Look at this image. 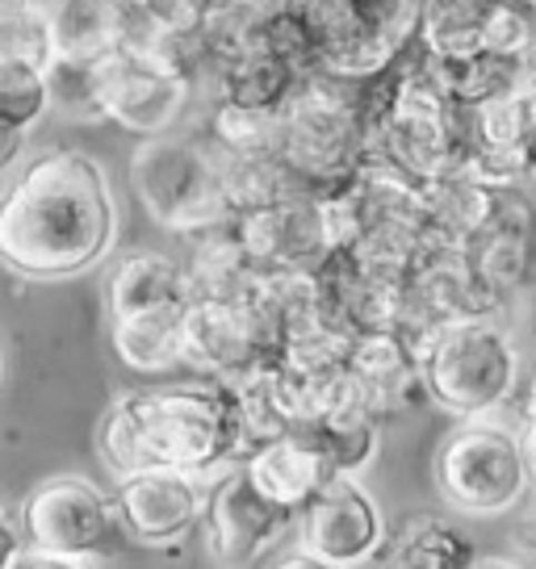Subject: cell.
<instances>
[{"label":"cell","instance_id":"38","mask_svg":"<svg viewBox=\"0 0 536 569\" xmlns=\"http://www.w3.org/2000/svg\"><path fill=\"white\" fill-rule=\"evenodd\" d=\"M519 89H536V34L533 42H528V51L519 54Z\"/></svg>","mask_w":536,"mask_h":569},{"label":"cell","instance_id":"19","mask_svg":"<svg viewBox=\"0 0 536 569\" xmlns=\"http://www.w3.org/2000/svg\"><path fill=\"white\" fill-rule=\"evenodd\" d=\"M469 260H474L478 277L490 284V293L499 302H507L519 284L528 281V268H533V210H528L524 197H516V189L507 197L499 222L469 248Z\"/></svg>","mask_w":536,"mask_h":569},{"label":"cell","instance_id":"26","mask_svg":"<svg viewBox=\"0 0 536 569\" xmlns=\"http://www.w3.org/2000/svg\"><path fill=\"white\" fill-rule=\"evenodd\" d=\"M222 189L235 218L277 206L294 193H310L281 156H227V151H222Z\"/></svg>","mask_w":536,"mask_h":569},{"label":"cell","instance_id":"18","mask_svg":"<svg viewBox=\"0 0 536 569\" xmlns=\"http://www.w3.org/2000/svg\"><path fill=\"white\" fill-rule=\"evenodd\" d=\"M239 465L248 469V478L256 481L272 502H281L294 516L302 511L310 498L319 495L322 481L336 478V469L327 465V457L315 452L310 445H302L298 436H277V440H268V445L251 448Z\"/></svg>","mask_w":536,"mask_h":569},{"label":"cell","instance_id":"16","mask_svg":"<svg viewBox=\"0 0 536 569\" xmlns=\"http://www.w3.org/2000/svg\"><path fill=\"white\" fill-rule=\"evenodd\" d=\"M130 0H59L51 13L54 63L89 68L106 54L122 51L130 34Z\"/></svg>","mask_w":536,"mask_h":569},{"label":"cell","instance_id":"21","mask_svg":"<svg viewBox=\"0 0 536 569\" xmlns=\"http://www.w3.org/2000/svg\"><path fill=\"white\" fill-rule=\"evenodd\" d=\"M193 256L185 264V281H189V302H206V298H248L260 268L239 243L235 222L215 227V231L193 234Z\"/></svg>","mask_w":536,"mask_h":569},{"label":"cell","instance_id":"14","mask_svg":"<svg viewBox=\"0 0 536 569\" xmlns=\"http://www.w3.org/2000/svg\"><path fill=\"white\" fill-rule=\"evenodd\" d=\"M235 234L260 272L272 268H319L331 256L319 193H294L277 206L235 218Z\"/></svg>","mask_w":536,"mask_h":569},{"label":"cell","instance_id":"40","mask_svg":"<svg viewBox=\"0 0 536 569\" xmlns=\"http://www.w3.org/2000/svg\"><path fill=\"white\" fill-rule=\"evenodd\" d=\"M524 423H536V369L528 377V393H524Z\"/></svg>","mask_w":536,"mask_h":569},{"label":"cell","instance_id":"22","mask_svg":"<svg viewBox=\"0 0 536 569\" xmlns=\"http://www.w3.org/2000/svg\"><path fill=\"white\" fill-rule=\"evenodd\" d=\"M478 545L445 516H411L381 549V569H474Z\"/></svg>","mask_w":536,"mask_h":569},{"label":"cell","instance_id":"17","mask_svg":"<svg viewBox=\"0 0 536 569\" xmlns=\"http://www.w3.org/2000/svg\"><path fill=\"white\" fill-rule=\"evenodd\" d=\"M348 365H353V373L360 377V386L369 393L377 419L428 402L424 377H419V356H415V348L407 339L394 336V331L360 336Z\"/></svg>","mask_w":536,"mask_h":569},{"label":"cell","instance_id":"6","mask_svg":"<svg viewBox=\"0 0 536 569\" xmlns=\"http://www.w3.org/2000/svg\"><path fill=\"white\" fill-rule=\"evenodd\" d=\"M18 519L26 552H42V557L92 561V557H113L118 540H126L113 498L76 473L38 481L18 507Z\"/></svg>","mask_w":536,"mask_h":569},{"label":"cell","instance_id":"39","mask_svg":"<svg viewBox=\"0 0 536 569\" xmlns=\"http://www.w3.org/2000/svg\"><path fill=\"white\" fill-rule=\"evenodd\" d=\"M519 448H524V465H528V481L536 486V423H524V436H519Z\"/></svg>","mask_w":536,"mask_h":569},{"label":"cell","instance_id":"30","mask_svg":"<svg viewBox=\"0 0 536 569\" xmlns=\"http://www.w3.org/2000/svg\"><path fill=\"white\" fill-rule=\"evenodd\" d=\"M47 109H51L47 71L18 63V59H0V122L30 130L47 118Z\"/></svg>","mask_w":536,"mask_h":569},{"label":"cell","instance_id":"15","mask_svg":"<svg viewBox=\"0 0 536 569\" xmlns=\"http://www.w3.org/2000/svg\"><path fill=\"white\" fill-rule=\"evenodd\" d=\"M512 189H495L474 177H440L424 184V231L428 248L469 251L507 206Z\"/></svg>","mask_w":536,"mask_h":569},{"label":"cell","instance_id":"41","mask_svg":"<svg viewBox=\"0 0 536 569\" xmlns=\"http://www.w3.org/2000/svg\"><path fill=\"white\" fill-rule=\"evenodd\" d=\"M519 540H524V549H536V511L524 519V528H519Z\"/></svg>","mask_w":536,"mask_h":569},{"label":"cell","instance_id":"29","mask_svg":"<svg viewBox=\"0 0 536 569\" xmlns=\"http://www.w3.org/2000/svg\"><path fill=\"white\" fill-rule=\"evenodd\" d=\"M272 9H277V0H218L215 9L206 13V21H201V42L215 59V68L265 47Z\"/></svg>","mask_w":536,"mask_h":569},{"label":"cell","instance_id":"28","mask_svg":"<svg viewBox=\"0 0 536 569\" xmlns=\"http://www.w3.org/2000/svg\"><path fill=\"white\" fill-rule=\"evenodd\" d=\"M499 0H424L419 47L428 54L483 51V26Z\"/></svg>","mask_w":536,"mask_h":569},{"label":"cell","instance_id":"42","mask_svg":"<svg viewBox=\"0 0 536 569\" xmlns=\"http://www.w3.org/2000/svg\"><path fill=\"white\" fill-rule=\"evenodd\" d=\"M18 9H34V0H0V13H18Z\"/></svg>","mask_w":536,"mask_h":569},{"label":"cell","instance_id":"23","mask_svg":"<svg viewBox=\"0 0 536 569\" xmlns=\"http://www.w3.org/2000/svg\"><path fill=\"white\" fill-rule=\"evenodd\" d=\"M185 306H160L130 319H113V352L135 373H168L185 365Z\"/></svg>","mask_w":536,"mask_h":569},{"label":"cell","instance_id":"35","mask_svg":"<svg viewBox=\"0 0 536 569\" xmlns=\"http://www.w3.org/2000/svg\"><path fill=\"white\" fill-rule=\"evenodd\" d=\"M26 134H30V130H18V126L0 122V177L21 160V151H26Z\"/></svg>","mask_w":536,"mask_h":569},{"label":"cell","instance_id":"1","mask_svg":"<svg viewBox=\"0 0 536 569\" xmlns=\"http://www.w3.org/2000/svg\"><path fill=\"white\" fill-rule=\"evenodd\" d=\"M118 239V206L106 168L59 147L30 160L0 193V264L26 281H68L106 260Z\"/></svg>","mask_w":536,"mask_h":569},{"label":"cell","instance_id":"9","mask_svg":"<svg viewBox=\"0 0 536 569\" xmlns=\"http://www.w3.org/2000/svg\"><path fill=\"white\" fill-rule=\"evenodd\" d=\"M281 343L251 298H206L185 306V365L201 377L244 381L277 360Z\"/></svg>","mask_w":536,"mask_h":569},{"label":"cell","instance_id":"5","mask_svg":"<svg viewBox=\"0 0 536 569\" xmlns=\"http://www.w3.org/2000/svg\"><path fill=\"white\" fill-rule=\"evenodd\" d=\"M135 193L147 213L177 234H201L235 222V210L222 189V151L210 139L156 134L139 142L130 160Z\"/></svg>","mask_w":536,"mask_h":569},{"label":"cell","instance_id":"25","mask_svg":"<svg viewBox=\"0 0 536 569\" xmlns=\"http://www.w3.org/2000/svg\"><path fill=\"white\" fill-rule=\"evenodd\" d=\"M424 51V47H419ZM431 80L440 84L453 106L474 109L499 97L507 89H519V59H503L490 51H469V54H428L424 51Z\"/></svg>","mask_w":536,"mask_h":569},{"label":"cell","instance_id":"36","mask_svg":"<svg viewBox=\"0 0 536 569\" xmlns=\"http://www.w3.org/2000/svg\"><path fill=\"white\" fill-rule=\"evenodd\" d=\"M272 569H344V566H336V561H327V557H319V552L310 549H289L286 557H277Z\"/></svg>","mask_w":536,"mask_h":569},{"label":"cell","instance_id":"13","mask_svg":"<svg viewBox=\"0 0 536 569\" xmlns=\"http://www.w3.org/2000/svg\"><path fill=\"white\" fill-rule=\"evenodd\" d=\"M113 507H118L126 540L163 549L189 536V528L201 519L206 490H201V478L180 469H139L118 478Z\"/></svg>","mask_w":536,"mask_h":569},{"label":"cell","instance_id":"43","mask_svg":"<svg viewBox=\"0 0 536 569\" xmlns=\"http://www.w3.org/2000/svg\"><path fill=\"white\" fill-rule=\"evenodd\" d=\"M474 569H519L512 561H474Z\"/></svg>","mask_w":536,"mask_h":569},{"label":"cell","instance_id":"20","mask_svg":"<svg viewBox=\"0 0 536 569\" xmlns=\"http://www.w3.org/2000/svg\"><path fill=\"white\" fill-rule=\"evenodd\" d=\"M189 302V281L185 264L168 260L160 251H130L122 256L106 281V306L109 319H130L143 310Z\"/></svg>","mask_w":536,"mask_h":569},{"label":"cell","instance_id":"47","mask_svg":"<svg viewBox=\"0 0 536 569\" xmlns=\"http://www.w3.org/2000/svg\"><path fill=\"white\" fill-rule=\"evenodd\" d=\"M215 4H218V0H215Z\"/></svg>","mask_w":536,"mask_h":569},{"label":"cell","instance_id":"8","mask_svg":"<svg viewBox=\"0 0 536 569\" xmlns=\"http://www.w3.org/2000/svg\"><path fill=\"white\" fill-rule=\"evenodd\" d=\"M189 97H193V80L139 51H113L89 63L92 118H109L143 139L168 134L180 122Z\"/></svg>","mask_w":536,"mask_h":569},{"label":"cell","instance_id":"4","mask_svg":"<svg viewBox=\"0 0 536 569\" xmlns=\"http://www.w3.org/2000/svg\"><path fill=\"white\" fill-rule=\"evenodd\" d=\"M428 402L457 419L495 410L516 386V343L495 319H465L436 327L415 343Z\"/></svg>","mask_w":536,"mask_h":569},{"label":"cell","instance_id":"3","mask_svg":"<svg viewBox=\"0 0 536 569\" xmlns=\"http://www.w3.org/2000/svg\"><path fill=\"white\" fill-rule=\"evenodd\" d=\"M369 163H386L415 184L461 177L469 163V109L440 92L424 51L398 59L390 106L369 130Z\"/></svg>","mask_w":536,"mask_h":569},{"label":"cell","instance_id":"24","mask_svg":"<svg viewBox=\"0 0 536 569\" xmlns=\"http://www.w3.org/2000/svg\"><path fill=\"white\" fill-rule=\"evenodd\" d=\"M218 101H235V106L251 109H286L294 101V92L302 84V71L286 63L281 54H272L268 47L227 59L215 68Z\"/></svg>","mask_w":536,"mask_h":569},{"label":"cell","instance_id":"11","mask_svg":"<svg viewBox=\"0 0 536 569\" xmlns=\"http://www.w3.org/2000/svg\"><path fill=\"white\" fill-rule=\"evenodd\" d=\"M465 177L516 189L536 177V109L528 89H507L469 109V163Z\"/></svg>","mask_w":536,"mask_h":569},{"label":"cell","instance_id":"37","mask_svg":"<svg viewBox=\"0 0 536 569\" xmlns=\"http://www.w3.org/2000/svg\"><path fill=\"white\" fill-rule=\"evenodd\" d=\"M13 569H85V561H68V557H42V552H21Z\"/></svg>","mask_w":536,"mask_h":569},{"label":"cell","instance_id":"27","mask_svg":"<svg viewBox=\"0 0 536 569\" xmlns=\"http://www.w3.org/2000/svg\"><path fill=\"white\" fill-rule=\"evenodd\" d=\"M289 118L286 109H251L218 101L210 113V142L227 156H281Z\"/></svg>","mask_w":536,"mask_h":569},{"label":"cell","instance_id":"33","mask_svg":"<svg viewBox=\"0 0 536 569\" xmlns=\"http://www.w3.org/2000/svg\"><path fill=\"white\" fill-rule=\"evenodd\" d=\"M135 4L163 34H197L206 13L215 9V0H135Z\"/></svg>","mask_w":536,"mask_h":569},{"label":"cell","instance_id":"34","mask_svg":"<svg viewBox=\"0 0 536 569\" xmlns=\"http://www.w3.org/2000/svg\"><path fill=\"white\" fill-rule=\"evenodd\" d=\"M21 552H26V536H21V519L13 507L0 502V569H13Z\"/></svg>","mask_w":536,"mask_h":569},{"label":"cell","instance_id":"2","mask_svg":"<svg viewBox=\"0 0 536 569\" xmlns=\"http://www.w3.org/2000/svg\"><path fill=\"white\" fill-rule=\"evenodd\" d=\"M97 452L113 478L139 469L215 478L248 457L239 393L218 377L122 393L97 427Z\"/></svg>","mask_w":536,"mask_h":569},{"label":"cell","instance_id":"31","mask_svg":"<svg viewBox=\"0 0 536 569\" xmlns=\"http://www.w3.org/2000/svg\"><path fill=\"white\" fill-rule=\"evenodd\" d=\"M0 59H18V63L51 71L54 68L51 18L38 13V9L0 13Z\"/></svg>","mask_w":536,"mask_h":569},{"label":"cell","instance_id":"44","mask_svg":"<svg viewBox=\"0 0 536 569\" xmlns=\"http://www.w3.org/2000/svg\"><path fill=\"white\" fill-rule=\"evenodd\" d=\"M524 4H528V9H533V18H536V0H524Z\"/></svg>","mask_w":536,"mask_h":569},{"label":"cell","instance_id":"10","mask_svg":"<svg viewBox=\"0 0 536 569\" xmlns=\"http://www.w3.org/2000/svg\"><path fill=\"white\" fill-rule=\"evenodd\" d=\"M294 511H286L248 478L244 465H231L215 473V486L206 490L201 507V528H206V549L218 566L248 569L265 557L281 536L289 532Z\"/></svg>","mask_w":536,"mask_h":569},{"label":"cell","instance_id":"7","mask_svg":"<svg viewBox=\"0 0 536 569\" xmlns=\"http://www.w3.org/2000/svg\"><path fill=\"white\" fill-rule=\"evenodd\" d=\"M436 486L465 516H503L528 495V465L519 436L495 423H465L436 452Z\"/></svg>","mask_w":536,"mask_h":569},{"label":"cell","instance_id":"46","mask_svg":"<svg viewBox=\"0 0 536 569\" xmlns=\"http://www.w3.org/2000/svg\"><path fill=\"white\" fill-rule=\"evenodd\" d=\"M533 109H536V89H533Z\"/></svg>","mask_w":536,"mask_h":569},{"label":"cell","instance_id":"45","mask_svg":"<svg viewBox=\"0 0 536 569\" xmlns=\"http://www.w3.org/2000/svg\"><path fill=\"white\" fill-rule=\"evenodd\" d=\"M0 377H4V356H0Z\"/></svg>","mask_w":536,"mask_h":569},{"label":"cell","instance_id":"12","mask_svg":"<svg viewBox=\"0 0 536 569\" xmlns=\"http://www.w3.org/2000/svg\"><path fill=\"white\" fill-rule=\"evenodd\" d=\"M298 536H302V549L348 569L381 552L386 523H381L374 495L353 473H336L298 511Z\"/></svg>","mask_w":536,"mask_h":569},{"label":"cell","instance_id":"32","mask_svg":"<svg viewBox=\"0 0 536 569\" xmlns=\"http://www.w3.org/2000/svg\"><path fill=\"white\" fill-rule=\"evenodd\" d=\"M533 34H536L533 9L524 0H499L483 26V51L503 54V59H519V54L528 51Z\"/></svg>","mask_w":536,"mask_h":569}]
</instances>
